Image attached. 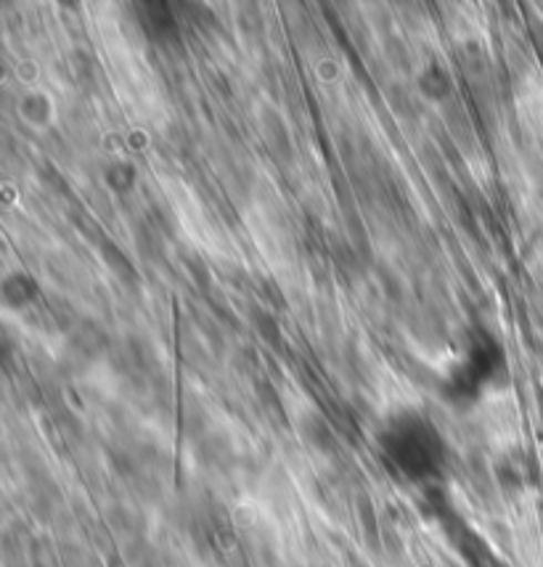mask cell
I'll use <instances>...</instances> for the list:
<instances>
[{"label": "cell", "instance_id": "6da1fadb", "mask_svg": "<svg viewBox=\"0 0 543 567\" xmlns=\"http://www.w3.org/2000/svg\"><path fill=\"white\" fill-rule=\"evenodd\" d=\"M382 449L398 475L411 483H430L443 472V437L422 416H398L382 435Z\"/></svg>", "mask_w": 543, "mask_h": 567}, {"label": "cell", "instance_id": "7a4b0ae2", "mask_svg": "<svg viewBox=\"0 0 543 567\" xmlns=\"http://www.w3.org/2000/svg\"><path fill=\"white\" fill-rule=\"evenodd\" d=\"M485 567H499V565H485Z\"/></svg>", "mask_w": 543, "mask_h": 567}]
</instances>
